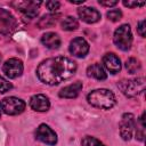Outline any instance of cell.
<instances>
[{
  "mask_svg": "<svg viewBox=\"0 0 146 146\" xmlns=\"http://www.w3.org/2000/svg\"><path fill=\"white\" fill-rule=\"evenodd\" d=\"M81 145L82 146H105L100 140H98L97 138L91 137V136L84 137L81 141Z\"/></svg>",
  "mask_w": 146,
  "mask_h": 146,
  "instance_id": "22",
  "label": "cell"
},
{
  "mask_svg": "<svg viewBox=\"0 0 146 146\" xmlns=\"http://www.w3.org/2000/svg\"><path fill=\"white\" fill-rule=\"evenodd\" d=\"M99 3H100L102 6H107V7H113V6H115V5L117 3V1H102V0H99Z\"/></svg>",
  "mask_w": 146,
  "mask_h": 146,
  "instance_id": "28",
  "label": "cell"
},
{
  "mask_svg": "<svg viewBox=\"0 0 146 146\" xmlns=\"http://www.w3.org/2000/svg\"><path fill=\"white\" fill-rule=\"evenodd\" d=\"M79 26L78 21L73 16H67L62 21V29L66 31H74Z\"/></svg>",
  "mask_w": 146,
  "mask_h": 146,
  "instance_id": "19",
  "label": "cell"
},
{
  "mask_svg": "<svg viewBox=\"0 0 146 146\" xmlns=\"http://www.w3.org/2000/svg\"><path fill=\"white\" fill-rule=\"evenodd\" d=\"M14 16L6 9L0 8V34H7L15 27Z\"/></svg>",
  "mask_w": 146,
  "mask_h": 146,
  "instance_id": "11",
  "label": "cell"
},
{
  "mask_svg": "<svg viewBox=\"0 0 146 146\" xmlns=\"http://www.w3.org/2000/svg\"><path fill=\"white\" fill-rule=\"evenodd\" d=\"M0 114H1V112H0Z\"/></svg>",
  "mask_w": 146,
  "mask_h": 146,
  "instance_id": "31",
  "label": "cell"
},
{
  "mask_svg": "<svg viewBox=\"0 0 146 146\" xmlns=\"http://www.w3.org/2000/svg\"><path fill=\"white\" fill-rule=\"evenodd\" d=\"M76 72V63L67 57L58 56L48 58L40 63L36 68L38 78L41 82L56 86L72 78Z\"/></svg>",
  "mask_w": 146,
  "mask_h": 146,
  "instance_id": "1",
  "label": "cell"
},
{
  "mask_svg": "<svg viewBox=\"0 0 146 146\" xmlns=\"http://www.w3.org/2000/svg\"><path fill=\"white\" fill-rule=\"evenodd\" d=\"M145 83L146 82L144 78H137L122 80L117 83V87L127 97H137L145 90Z\"/></svg>",
  "mask_w": 146,
  "mask_h": 146,
  "instance_id": "3",
  "label": "cell"
},
{
  "mask_svg": "<svg viewBox=\"0 0 146 146\" xmlns=\"http://www.w3.org/2000/svg\"><path fill=\"white\" fill-rule=\"evenodd\" d=\"M35 137L38 140L47 144V145H55L57 143V135L56 132L47 124H40L35 131Z\"/></svg>",
  "mask_w": 146,
  "mask_h": 146,
  "instance_id": "7",
  "label": "cell"
},
{
  "mask_svg": "<svg viewBox=\"0 0 146 146\" xmlns=\"http://www.w3.org/2000/svg\"><path fill=\"white\" fill-rule=\"evenodd\" d=\"M140 67H141L140 62H139L138 59L133 58V57L127 59V62H125V68H127V71H128L130 74H136V73L140 70Z\"/></svg>",
  "mask_w": 146,
  "mask_h": 146,
  "instance_id": "20",
  "label": "cell"
},
{
  "mask_svg": "<svg viewBox=\"0 0 146 146\" xmlns=\"http://www.w3.org/2000/svg\"><path fill=\"white\" fill-rule=\"evenodd\" d=\"M2 71L6 74V76L10 79L18 78L23 73V63L17 58H10L5 62L2 66Z\"/></svg>",
  "mask_w": 146,
  "mask_h": 146,
  "instance_id": "8",
  "label": "cell"
},
{
  "mask_svg": "<svg viewBox=\"0 0 146 146\" xmlns=\"http://www.w3.org/2000/svg\"><path fill=\"white\" fill-rule=\"evenodd\" d=\"M11 83L9 81H7L5 78L0 76V94H3V92H7L11 89Z\"/></svg>",
  "mask_w": 146,
  "mask_h": 146,
  "instance_id": "24",
  "label": "cell"
},
{
  "mask_svg": "<svg viewBox=\"0 0 146 146\" xmlns=\"http://www.w3.org/2000/svg\"><path fill=\"white\" fill-rule=\"evenodd\" d=\"M103 64L105 68L111 73H117L121 70V60L115 54H106L103 57Z\"/></svg>",
  "mask_w": 146,
  "mask_h": 146,
  "instance_id": "14",
  "label": "cell"
},
{
  "mask_svg": "<svg viewBox=\"0 0 146 146\" xmlns=\"http://www.w3.org/2000/svg\"><path fill=\"white\" fill-rule=\"evenodd\" d=\"M107 17H108V19H111L112 22H117V21L121 19L122 13H121V10H119V9H112V10H110V11L107 13Z\"/></svg>",
  "mask_w": 146,
  "mask_h": 146,
  "instance_id": "23",
  "label": "cell"
},
{
  "mask_svg": "<svg viewBox=\"0 0 146 146\" xmlns=\"http://www.w3.org/2000/svg\"><path fill=\"white\" fill-rule=\"evenodd\" d=\"M50 103L48 97L42 94H38L31 97L30 99V107L35 112H46L49 110Z\"/></svg>",
  "mask_w": 146,
  "mask_h": 146,
  "instance_id": "12",
  "label": "cell"
},
{
  "mask_svg": "<svg viewBox=\"0 0 146 146\" xmlns=\"http://www.w3.org/2000/svg\"><path fill=\"white\" fill-rule=\"evenodd\" d=\"M71 3H74V5H81L84 2V0H80V1H73V0H70Z\"/></svg>",
  "mask_w": 146,
  "mask_h": 146,
  "instance_id": "29",
  "label": "cell"
},
{
  "mask_svg": "<svg viewBox=\"0 0 146 146\" xmlns=\"http://www.w3.org/2000/svg\"><path fill=\"white\" fill-rule=\"evenodd\" d=\"M144 117H145V113H143L141 116L139 117V127L137 125L136 138H137L138 140H144V137H145V123H144Z\"/></svg>",
  "mask_w": 146,
  "mask_h": 146,
  "instance_id": "21",
  "label": "cell"
},
{
  "mask_svg": "<svg viewBox=\"0 0 146 146\" xmlns=\"http://www.w3.org/2000/svg\"><path fill=\"white\" fill-rule=\"evenodd\" d=\"M78 14L79 17L88 24L96 23L100 19V13L92 7H82L78 10Z\"/></svg>",
  "mask_w": 146,
  "mask_h": 146,
  "instance_id": "13",
  "label": "cell"
},
{
  "mask_svg": "<svg viewBox=\"0 0 146 146\" xmlns=\"http://www.w3.org/2000/svg\"><path fill=\"white\" fill-rule=\"evenodd\" d=\"M1 110L8 115L21 114L25 110V102L17 97H7L1 100Z\"/></svg>",
  "mask_w": 146,
  "mask_h": 146,
  "instance_id": "5",
  "label": "cell"
},
{
  "mask_svg": "<svg viewBox=\"0 0 146 146\" xmlns=\"http://www.w3.org/2000/svg\"><path fill=\"white\" fill-rule=\"evenodd\" d=\"M1 60H2V58H1V56H0V64H1Z\"/></svg>",
  "mask_w": 146,
  "mask_h": 146,
  "instance_id": "30",
  "label": "cell"
},
{
  "mask_svg": "<svg viewBox=\"0 0 146 146\" xmlns=\"http://www.w3.org/2000/svg\"><path fill=\"white\" fill-rule=\"evenodd\" d=\"M46 7L51 11V13H55L59 9L60 7V3L58 1H47L46 2Z\"/></svg>",
  "mask_w": 146,
  "mask_h": 146,
  "instance_id": "25",
  "label": "cell"
},
{
  "mask_svg": "<svg viewBox=\"0 0 146 146\" xmlns=\"http://www.w3.org/2000/svg\"><path fill=\"white\" fill-rule=\"evenodd\" d=\"M113 41L115 46L121 50H129L132 43V33L128 24H123L117 27L113 35Z\"/></svg>",
  "mask_w": 146,
  "mask_h": 146,
  "instance_id": "4",
  "label": "cell"
},
{
  "mask_svg": "<svg viewBox=\"0 0 146 146\" xmlns=\"http://www.w3.org/2000/svg\"><path fill=\"white\" fill-rule=\"evenodd\" d=\"M57 22V18L55 15H44L42 18H40V21L38 22V26L40 29H49V27H52Z\"/></svg>",
  "mask_w": 146,
  "mask_h": 146,
  "instance_id": "18",
  "label": "cell"
},
{
  "mask_svg": "<svg viewBox=\"0 0 146 146\" xmlns=\"http://www.w3.org/2000/svg\"><path fill=\"white\" fill-rule=\"evenodd\" d=\"M135 127H136L135 116L131 113H124L122 115V119L120 122V135H121L122 139L130 140L133 135Z\"/></svg>",
  "mask_w": 146,
  "mask_h": 146,
  "instance_id": "6",
  "label": "cell"
},
{
  "mask_svg": "<svg viewBox=\"0 0 146 146\" xmlns=\"http://www.w3.org/2000/svg\"><path fill=\"white\" fill-rule=\"evenodd\" d=\"M123 5L129 8H135V7H141L145 5V2H138V1H123Z\"/></svg>",
  "mask_w": 146,
  "mask_h": 146,
  "instance_id": "27",
  "label": "cell"
},
{
  "mask_svg": "<svg viewBox=\"0 0 146 146\" xmlns=\"http://www.w3.org/2000/svg\"><path fill=\"white\" fill-rule=\"evenodd\" d=\"M41 42L49 49H57L60 46V38L57 33L48 32L41 36Z\"/></svg>",
  "mask_w": 146,
  "mask_h": 146,
  "instance_id": "16",
  "label": "cell"
},
{
  "mask_svg": "<svg viewBox=\"0 0 146 146\" xmlns=\"http://www.w3.org/2000/svg\"><path fill=\"white\" fill-rule=\"evenodd\" d=\"M145 30H146V22H145V19H141V21H139V23H138V26H137V32L139 33V35L140 36H143V38H145Z\"/></svg>",
  "mask_w": 146,
  "mask_h": 146,
  "instance_id": "26",
  "label": "cell"
},
{
  "mask_svg": "<svg viewBox=\"0 0 146 146\" xmlns=\"http://www.w3.org/2000/svg\"><path fill=\"white\" fill-rule=\"evenodd\" d=\"M87 99L90 105L103 110H110L116 103L114 94L107 89H96L89 92Z\"/></svg>",
  "mask_w": 146,
  "mask_h": 146,
  "instance_id": "2",
  "label": "cell"
},
{
  "mask_svg": "<svg viewBox=\"0 0 146 146\" xmlns=\"http://www.w3.org/2000/svg\"><path fill=\"white\" fill-rule=\"evenodd\" d=\"M13 6H15L21 13L24 14V16L29 18H33L38 15V8L41 5L40 1H18L13 2Z\"/></svg>",
  "mask_w": 146,
  "mask_h": 146,
  "instance_id": "9",
  "label": "cell"
},
{
  "mask_svg": "<svg viewBox=\"0 0 146 146\" xmlns=\"http://www.w3.org/2000/svg\"><path fill=\"white\" fill-rule=\"evenodd\" d=\"M89 51V44L83 38H75L70 43V52L75 57H84Z\"/></svg>",
  "mask_w": 146,
  "mask_h": 146,
  "instance_id": "10",
  "label": "cell"
},
{
  "mask_svg": "<svg viewBox=\"0 0 146 146\" xmlns=\"http://www.w3.org/2000/svg\"><path fill=\"white\" fill-rule=\"evenodd\" d=\"M87 75L90 78H94L96 80H105L107 78V74L103 66L100 64H91L87 68Z\"/></svg>",
  "mask_w": 146,
  "mask_h": 146,
  "instance_id": "17",
  "label": "cell"
},
{
  "mask_svg": "<svg viewBox=\"0 0 146 146\" xmlns=\"http://www.w3.org/2000/svg\"><path fill=\"white\" fill-rule=\"evenodd\" d=\"M81 89H82V83L80 81L74 82L70 86L64 87L59 91V97H62V98H75L79 95V92L81 91Z\"/></svg>",
  "mask_w": 146,
  "mask_h": 146,
  "instance_id": "15",
  "label": "cell"
}]
</instances>
